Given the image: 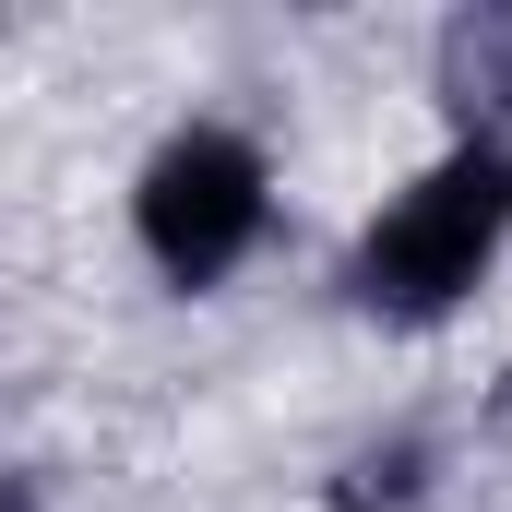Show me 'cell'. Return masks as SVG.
I'll use <instances>...</instances> for the list:
<instances>
[{
  "label": "cell",
  "instance_id": "2",
  "mask_svg": "<svg viewBox=\"0 0 512 512\" xmlns=\"http://www.w3.org/2000/svg\"><path fill=\"white\" fill-rule=\"evenodd\" d=\"M131 215H143V251L167 262L179 286H215V274L262 239V155L239 131H179V143L143 167Z\"/></svg>",
  "mask_w": 512,
  "mask_h": 512
},
{
  "label": "cell",
  "instance_id": "3",
  "mask_svg": "<svg viewBox=\"0 0 512 512\" xmlns=\"http://www.w3.org/2000/svg\"><path fill=\"white\" fill-rule=\"evenodd\" d=\"M441 108L465 120V143H489V120L512 108V0H477L441 24Z\"/></svg>",
  "mask_w": 512,
  "mask_h": 512
},
{
  "label": "cell",
  "instance_id": "5",
  "mask_svg": "<svg viewBox=\"0 0 512 512\" xmlns=\"http://www.w3.org/2000/svg\"><path fill=\"white\" fill-rule=\"evenodd\" d=\"M0 512H36V501H24V489H12V501H0Z\"/></svg>",
  "mask_w": 512,
  "mask_h": 512
},
{
  "label": "cell",
  "instance_id": "1",
  "mask_svg": "<svg viewBox=\"0 0 512 512\" xmlns=\"http://www.w3.org/2000/svg\"><path fill=\"white\" fill-rule=\"evenodd\" d=\"M512 239V143H453L417 191H393V215L358 239L346 262V286H358V310H382V322H441Z\"/></svg>",
  "mask_w": 512,
  "mask_h": 512
},
{
  "label": "cell",
  "instance_id": "4",
  "mask_svg": "<svg viewBox=\"0 0 512 512\" xmlns=\"http://www.w3.org/2000/svg\"><path fill=\"white\" fill-rule=\"evenodd\" d=\"M417 477H429V441H382V453L346 465L334 512H405V501H417Z\"/></svg>",
  "mask_w": 512,
  "mask_h": 512
}]
</instances>
